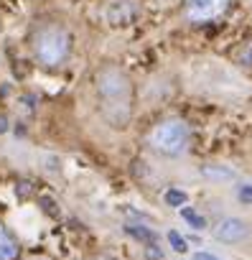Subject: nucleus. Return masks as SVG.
Segmentation results:
<instances>
[{"mask_svg":"<svg viewBox=\"0 0 252 260\" xmlns=\"http://www.w3.org/2000/svg\"><path fill=\"white\" fill-rule=\"evenodd\" d=\"M97 94L104 120L112 127H125L133 115V82L122 69L104 67L97 74Z\"/></svg>","mask_w":252,"mask_h":260,"instance_id":"f257e3e1","label":"nucleus"},{"mask_svg":"<svg viewBox=\"0 0 252 260\" xmlns=\"http://www.w3.org/2000/svg\"><path fill=\"white\" fill-rule=\"evenodd\" d=\"M69 51H71V36L64 26L49 23L33 34V54L41 67H46V69L61 67L66 61Z\"/></svg>","mask_w":252,"mask_h":260,"instance_id":"f03ea898","label":"nucleus"},{"mask_svg":"<svg viewBox=\"0 0 252 260\" xmlns=\"http://www.w3.org/2000/svg\"><path fill=\"white\" fill-rule=\"evenodd\" d=\"M148 143L153 146V151H158L163 156H181V153H186V148L191 143V130L184 120L168 117V120H161L148 133Z\"/></svg>","mask_w":252,"mask_h":260,"instance_id":"7ed1b4c3","label":"nucleus"},{"mask_svg":"<svg viewBox=\"0 0 252 260\" xmlns=\"http://www.w3.org/2000/svg\"><path fill=\"white\" fill-rule=\"evenodd\" d=\"M229 0H186V18L191 23H206L224 13Z\"/></svg>","mask_w":252,"mask_h":260,"instance_id":"20e7f679","label":"nucleus"},{"mask_svg":"<svg viewBox=\"0 0 252 260\" xmlns=\"http://www.w3.org/2000/svg\"><path fill=\"white\" fill-rule=\"evenodd\" d=\"M214 237H217L219 242H227V245L244 242V240L249 237V224H247L242 217H224L222 222H217Z\"/></svg>","mask_w":252,"mask_h":260,"instance_id":"39448f33","label":"nucleus"},{"mask_svg":"<svg viewBox=\"0 0 252 260\" xmlns=\"http://www.w3.org/2000/svg\"><path fill=\"white\" fill-rule=\"evenodd\" d=\"M135 16V0H115L107 8V18L112 26H122Z\"/></svg>","mask_w":252,"mask_h":260,"instance_id":"423d86ee","label":"nucleus"},{"mask_svg":"<svg viewBox=\"0 0 252 260\" xmlns=\"http://www.w3.org/2000/svg\"><path fill=\"white\" fill-rule=\"evenodd\" d=\"M18 252H21V245L16 235L0 222V260H18Z\"/></svg>","mask_w":252,"mask_h":260,"instance_id":"0eeeda50","label":"nucleus"},{"mask_svg":"<svg viewBox=\"0 0 252 260\" xmlns=\"http://www.w3.org/2000/svg\"><path fill=\"white\" fill-rule=\"evenodd\" d=\"M201 176L206 181H214V184H227L232 179H237V171L232 166H222V164H206L201 166Z\"/></svg>","mask_w":252,"mask_h":260,"instance_id":"6e6552de","label":"nucleus"},{"mask_svg":"<svg viewBox=\"0 0 252 260\" xmlns=\"http://www.w3.org/2000/svg\"><path fill=\"white\" fill-rule=\"evenodd\" d=\"M181 217H184V222L186 224H191L194 230H206V217L204 214H199L194 207H181Z\"/></svg>","mask_w":252,"mask_h":260,"instance_id":"1a4fd4ad","label":"nucleus"},{"mask_svg":"<svg viewBox=\"0 0 252 260\" xmlns=\"http://www.w3.org/2000/svg\"><path fill=\"white\" fill-rule=\"evenodd\" d=\"M125 232H128L130 237H135V240H140V242H148V245L156 242V232L151 227H143V224H128Z\"/></svg>","mask_w":252,"mask_h":260,"instance_id":"9d476101","label":"nucleus"},{"mask_svg":"<svg viewBox=\"0 0 252 260\" xmlns=\"http://www.w3.org/2000/svg\"><path fill=\"white\" fill-rule=\"evenodd\" d=\"M163 199H166V204L168 207H186V202H189V194L186 191H181V189H168L166 194H163Z\"/></svg>","mask_w":252,"mask_h":260,"instance_id":"9b49d317","label":"nucleus"},{"mask_svg":"<svg viewBox=\"0 0 252 260\" xmlns=\"http://www.w3.org/2000/svg\"><path fill=\"white\" fill-rule=\"evenodd\" d=\"M168 242H171V247H173V252H186L189 250V245H186V240L176 232V230H171L168 232Z\"/></svg>","mask_w":252,"mask_h":260,"instance_id":"f8f14e48","label":"nucleus"},{"mask_svg":"<svg viewBox=\"0 0 252 260\" xmlns=\"http://www.w3.org/2000/svg\"><path fill=\"white\" fill-rule=\"evenodd\" d=\"M237 199L242 204H252V181H242L237 186Z\"/></svg>","mask_w":252,"mask_h":260,"instance_id":"ddd939ff","label":"nucleus"},{"mask_svg":"<svg viewBox=\"0 0 252 260\" xmlns=\"http://www.w3.org/2000/svg\"><path fill=\"white\" fill-rule=\"evenodd\" d=\"M237 64H242V67H252V41L244 44V46L237 51Z\"/></svg>","mask_w":252,"mask_h":260,"instance_id":"4468645a","label":"nucleus"},{"mask_svg":"<svg viewBox=\"0 0 252 260\" xmlns=\"http://www.w3.org/2000/svg\"><path fill=\"white\" fill-rule=\"evenodd\" d=\"M146 257H148V260H163V252L158 250L156 242H151V245L146 247Z\"/></svg>","mask_w":252,"mask_h":260,"instance_id":"2eb2a0df","label":"nucleus"},{"mask_svg":"<svg viewBox=\"0 0 252 260\" xmlns=\"http://www.w3.org/2000/svg\"><path fill=\"white\" fill-rule=\"evenodd\" d=\"M191 260H219L217 255H211V252H206V250H199V252H194L191 255Z\"/></svg>","mask_w":252,"mask_h":260,"instance_id":"dca6fc26","label":"nucleus"},{"mask_svg":"<svg viewBox=\"0 0 252 260\" xmlns=\"http://www.w3.org/2000/svg\"><path fill=\"white\" fill-rule=\"evenodd\" d=\"M6 130H8V117L0 115V133H6Z\"/></svg>","mask_w":252,"mask_h":260,"instance_id":"f3484780","label":"nucleus"}]
</instances>
